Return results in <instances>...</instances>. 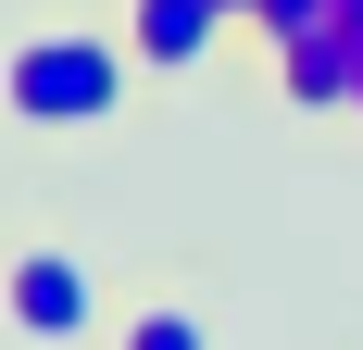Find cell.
I'll return each mask as SVG.
<instances>
[{
  "label": "cell",
  "instance_id": "ba28073f",
  "mask_svg": "<svg viewBox=\"0 0 363 350\" xmlns=\"http://www.w3.org/2000/svg\"><path fill=\"white\" fill-rule=\"evenodd\" d=\"M225 13H238V26H251V0H225Z\"/></svg>",
  "mask_w": 363,
  "mask_h": 350
},
{
  "label": "cell",
  "instance_id": "277c9868",
  "mask_svg": "<svg viewBox=\"0 0 363 350\" xmlns=\"http://www.w3.org/2000/svg\"><path fill=\"white\" fill-rule=\"evenodd\" d=\"M351 75H363V38L338 26H301V38H276V88H289L301 113H351Z\"/></svg>",
  "mask_w": 363,
  "mask_h": 350
},
{
  "label": "cell",
  "instance_id": "9c48e42d",
  "mask_svg": "<svg viewBox=\"0 0 363 350\" xmlns=\"http://www.w3.org/2000/svg\"><path fill=\"white\" fill-rule=\"evenodd\" d=\"M351 113H363V75H351Z\"/></svg>",
  "mask_w": 363,
  "mask_h": 350
},
{
  "label": "cell",
  "instance_id": "7a4b0ae2",
  "mask_svg": "<svg viewBox=\"0 0 363 350\" xmlns=\"http://www.w3.org/2000/svg\"><path fill=\"white\" fill-rule=\"evenodd\" d=\"M0 325H13L26 350L88 338V325H101V288H88V263H75V250H13V263H0Z\"/></svg>",
  "mask_w": 363,
  "mask_h": 350
},
{
  "label": "cell",
  "instance_id": "52a82bcc",
  "mask_svg": "<svg viewBox=\"0 0 363 350\" xmlns=\"http://www.w3.org/2000/svg\"><path fill=\"white\" fill-rule=\"evenodd\" d=\"M338 26H351V38H363V0H338Z\"/></svg>",
  "mask_w": 363,
  "mask_h": 350
},
{
  "label": "cell",
  "instance_id": "3957f363",
  "mask_svg": "<svg viewBox=\"0 0 363 350\" xmlns=\"http://www.w3.org/2000/svg\"><path fill=\"white\" fill-rule=\"evenodd\" d=\"M225 26H238L225 0H125V50H138L150 75H201Z\"/></svg>",
  "mask_w": 363,
  "mask_h": 350
},
{
  "label": "cell",
  "instance_id": "6da1fadb",
  "mask_svg": "<svg viewBox=\"0 0 363 350\" xmlns=\"http://www.w3.org/2000/svg\"><path fill=\"white\" fill-rule=\"evenodd\" d=\"M125 75H138V50H125V38L50 26V38H26V50L0 63V113H13V125H50V138H75V125L125 113Z\"/></svg>",
  "mask_w": 363,
  "mask_h": 350
},
{
  "label": "cell",
  "instance_id": "8992f818",
  "mask_svg": "<svg viewBox=\"0 0 363 350\" xmlns=\"http://www.w3.org/2000/svg\"><path fill=\"white\" fill-rule=\"evenodd\" d=\"M326 13H338V0H251L263 38H301V26H326Z\"/></svg>",
  "mask_w": 363,
  "mask_h": 350
},
{
  "label": "cell",
  "instance_id": "5b68a950",
  "mask_svg": "<svg viewBox=\"0 0 363 350\" xmlns=\"http://www.w3.org/2000/svg\"><path fill=\"white\" fill-rule=\"evenodd\" d=\"M113 350H213V338H201V313H188V300H138Z\"/></svg>",
  "mask_w": 363,
  "mask_h": 350
}]
</instances>
